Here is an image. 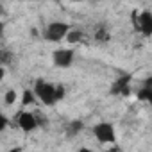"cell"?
I'll return each mask as SVG.
<instances>
[{
    "instance_id": "obj_23",
    "label": "cell",
    "mask_w": 152,
    "mask_h": 152,
    "mask_svg": "<svg viewBox=\"0 0 152 152\" xmlns=\"http://www.w3.org/2000/svg\"><path fill=\"white\" fill-rule=\"evenodd\" d=\"M22 150H23V148H22V147H15V148H11V150H9V152H22Z\"/></svg>"
},
{
    "instance_id": "obj_21",
    "label": "cell",
    "mask_w": 152,
    "mask_h": 152,
    "mask_svg": "<svg viewBox=\"0 0 152 152\" xmlns=\"http://www.w3.org/2000/svg\"><path fill=\"white\" fill-rule=\"evenodd\" d=\"M31 34H32L34 38H39V32L36 31V27H31Z\"/></svg>"
},
{
    "instance_id": "obj_20",
    "label": "cell",
    "mask_w": 152,
    "mask_h": 152,
    "mask_svg": "<svg viewBox=\"0 0 152 152\" xmlns=\"http://www.w3.org/2000/svg\"><path fill=\"white\" fill-rule=\"evenodd\" d=\"M6 15H7V11H6L4 4H0V16H6Z\"/></svg>"
},
{
    "instance_id": "obj_16",
    "label": "cell",
    "mask_w": 152,
    "mask_h": 152,
    "mask_svg": "<svg viewBox=\"0 0 152 152\" xmlns=\"http://www.w3.org/2000/svg\"><path fill=\"white\" fill-rule=\"evenodd\" d=\"M7 125H9V120H7V118L2 115V113H0V132H2V131L7 127Z\"/></svg>"
},
{
    "instance_id": "obj_13",
    "label": "cell",
    "mask_w": 152,
    "mask_h": 152,
    "mask_svg": "<svg viewBox=\"0 0 152 152\" xmlns=\"http://www.w3.org/2000/svg\"><path fill=\"white\" fill-rule=\"evenodd\" d=\"M16 99H18V95H16L15 90H7L6 95H4V102H6L7 106H13V104L16 102Z\"/></svg>"
},
{
    "instance_id": "obj_12",
    "label": "cell",
    "mask_w": 152,
    "mask_h": 152,
    "mask_svg": "<svg viewBox=\"0 0 152 152\" xmlns=\"http://www.w3.org/2000/svg\"><path fill=\"white\" fill-rule=\"evenodd\" d=\"M34 102H36L34 91H32V90H25L23 95H22V104H23V106H32Z\"/></svg>"
},
{
    "instance_id": "obj_18",
    "label": "cell",
    "mask_w": 152,
    "mask_h": 152,
    "mask_svg": "<svg viewBox=\"0 0 152 152\" xmlns=\"http://www.w3.org/2000/svg\"><path fill=\"white\" fill-rule=\"evenodd\" d=\"M4 29H6V25H4V22L0 20V39L4 38Z\"/></svg>"
},
{
    "instance_id": "obj_5",
    "label": "cell",
    "mask_w": 152,
    "mask_h": 152,
    "mask_svg": "<svg viewBox=\"0 0 152 152\" xmlns=\"http://www.w3.org/2000/svg\"><path fill=\"white\" fill-rule=\"evenodd\" d=\"M16 122H18V127L25 132H31L34 129H38V124H36V116L34 113L31 111H20L18 116H16Z\"/></svg>"
},
{
    "instance_id": "obj_3",
    "label": "cell",
    "mask_w": 152,
    "mask_h": 152,
    "mask_svg": "<svg viewBox=\"0 0 152 152\" xmlns=\"http://www.w3.org/2000/svg\"><path fill=\"white\" fill-rule=\"evenodd\" d=\"M93 134L100 143H106V145H115L116 143V132H115L113 124H109V122L97 124L93 127Z\"/></svg>"
},
{
    "instance_id": "obj_4",
    "label": "cell",
    "mask_w": 152,
    "mask_h": 152,
    "mask_svg": "<svg viewBox=\"0 0 152 152\" xmlns=\"http://www.w3.org/2000/svg\"><path fill=\"white\" fill-rule=\"evenodd\" d=\"M75 59L73 48H57L52 52V63L57 68H70Z\"/></svg>"
},
{
    "instance_id": "obj_7",
    "label": "cell",
    "mask_w": 152,
    "mask_h": 152,
    "mask_svg": "<svg viewBox=\"0 0 152 152\" xmlns=\"http://www.w3.org/2000/svg\"><path fill=\"white\" fill-rule=\"evenodd\" d=\"M129 83H131V75L120 77V79L113 84L111 93H113V95H124V97H127V95L131 93V86H129Z\"/></svg>"
},
{
    "instance_id": "obj_14",
    "label": "cell",
    "mask_w": 152,
    "mask_h": 152,
    "mask_svg": "<svg viewBox=\"0 0 152 152\" xmlns=\"http://www.w3.org/2000/svg\"><path fill=\"white\" fill-rule=\"evenodd\" d=\"M95 39H97V41H109V39H111V34H109L106 29H99L97 34H95Z\"/></svg>"
},
{
    "instance_id": "obj_2",
    "label": "cell",
    "mask_w": 152,
    "mask_h": 152,
    "mask_svg": "<svg viewBox=\"0 0 152 152\" xmlns=\"http://www.w3.org/2000/svg\"><path fill=\"white\" fill-rule=\"evenodd\" d=\"M70 29L72 27L68 23H64V22H52L43 29V38L47 41H50V43H57V41L64 39V36L68 34Z\"/></svg>"
},
{
    "instance_id": "obj_1",
    "label": "cell",
    "mask_w": 152,
    "mask_h": 152,
    "mask_svg": "<svg viewBox=\"0 0 152 152\" xmlns=\"http://www.w3.org/2000/svg\"><path fill=\"white\" fill-rule=\"evenodd\" d=\"M34 95L36 99H39L45 106H54L57 100H56V84H50L43 79H38L34 83Z\"/></svg>"
},
{
    "instance_id": "obj_19",
    "label": "cell",
    "mask_w": 152,
    "mask_h": 152,
    "mask_svg": "<svg viewBox=\"0 0 152 152\" xmlns=\"http://www.w3.org/2000/svg\"><path fill=\"white\" fill-rule=\"evenodd\" d=\"M4 77H6V68L0 66V81H4Z\"/></svg>"
},
{
    "instance_id": "obj_10",
    "label": "cell",
    "mask_w": 152,
    "mask_h": 152,
    "mask_svg": "<svg viewBox=\"0 0 152 152\" xmlns=\"http://www.w3.org/2000/svg\"><path fill=\"white\" fill-rule=\"evenodd\" d=\"M150 83H152V79H147V81H145V86L138 90V93H136V95H138V100H143V102H150V100H152Z\"/></svg>"
},
{
    "instance_id": "obj_17",
    "label": "cell",
    "mask_w": 152,
    "mask_h": 152,
    "mask_svg": "<svg viewBox=\"0 0 152 152\" xmlns=\"http://www.w3.org/2000/svg\"><path fill=\"white\" fill-rule=\"evenodd\" d=\"M107 152H122V148H120L118 145H111V147L107 148Z\"/></svg>"
},
{
    "instance_id": "obj_22",
    "label": "cell",
    "mask_w": 152,
    "mask_h": 152,
    "mask_svg": "<svg viewBox=\"0 0 152 152\" xmlns=\"http://www.w3.org/2000/svg\"><path fill=\"white\" fill-rule=\"evenodd\" d=\"M77 152H93V150H91V148H88V147H81Z\"/></svg>"
},
{
    "instance_id": "obj_6",
    "label": "cell",
    "mask_w": 152,
    "mask_h": 152,
    "mask_svg": "<svg viewBox=\"0 0 152 152\" xmlns=\"http://www.w3.org/2000/svg\"><path fill=\"white\" fill-rule=\"evenodd\" d=\"M138 31H141L145 38L152 36V13L150 11H141L138 15Z\"/></svg>"
},
{
    "instance_id": "obj_11",
    "label": "cell",
    "mask_w": 152,
    "mask_h": 152,
    "mask_svg": "<svg viewBox=\"0 0 152 152\" xmlns=\"http://www.w3.org/2000/svg\"><path fill=\"white\" fill-rule=\"evenodd\" d=\"M13 61V52L9 48H0V64L6 66Z\"/></svg>"
},
{
    "instance_id": "obj_15",
    "label": "cell",
    "mask_w": 152,
    "mask_h": 152,
    "mask_svg": "<svg viewBox=\"0 0 152 152\" xmlns=\"http://www.w3.org/2000/svg\"><path fill=\"white\" fill-rule=\"evenodd\" d=\"M64 95H66L64 86H63V84H56V100H57V102H59V100H63V99H64Z\"/></svg>"
},
{
    "instance_id": "obj_8",
    "label": "cell",
    "mask_w": 152,
    "mask_h": 152,
    "mask_svg": "<svg viewBox=\"0 0 152 152\" xmlns=\"http://www.w3.org/2000/svg\"><path fill=\"white\" fill-rule=\"evenodd\" d=\"M64 39H66V43H70V45H77V43H81V41L84 39V32H83L81 29H70L68 34L64 36Z\"/></svg>"
},
{
    "instance_id": "obj_9",
    "label": "cell",
    "mask_w": 152,
    "mask_h": 152,
    "mask_svg": "<svg viewBox=\"0 0 152 152\" xmlns=\"http://www.w3.org/2000/svg\"><path fill=\"white\" fill-rule=\"evenodd\" d=\"M84 129V122L83 120H72L66 127V138H73L75 134H79Z\"/></svg>"
}]
</instances>
